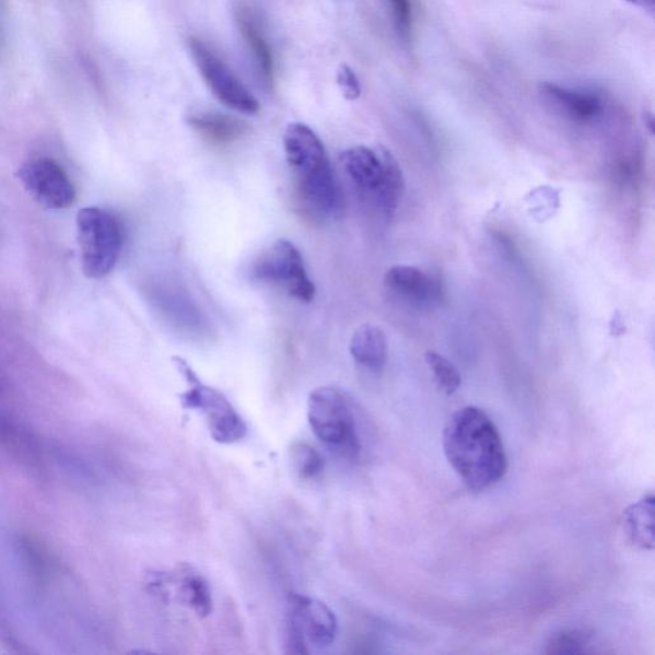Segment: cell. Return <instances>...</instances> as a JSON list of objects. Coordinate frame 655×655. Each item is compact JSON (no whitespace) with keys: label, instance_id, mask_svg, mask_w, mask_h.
<instances>
[{"label":"cell","instance_id":"1","mask_svg":"<svg viewBox=\"0 0 655 655\" xmlns=\"http://www.w3.org/2000/svg\"><path fill=\"white\" fill-rule=\"evenodd\" d=\"M444 455L464 484L486 491L506 476L507 456L493 420L477 406L454 413L443 432Z\"/></svg>","mask_w":655,"mask_h":655},{"label":"cell","instance_id":"2","mask_svg":"<svg viewBox=\"0 0 655 655\" xmlns=\"http://www.w3.org/2000/svg\"><path fill=\"white\" fill-rule=\"evenodd\" d=\"M284 153L293 191L306 217L315 222L335 220L344 199L318 134L303 124H291L284 132Z\"/></svg>","mask_w":655,"mask_h":655},{"label":"cell","instance_id":"3","mask_svg":"<svg viewBox=\"0 0 655 655\" xmlns=\"http://www.w3.org/2000/svg\"><path fill=\"white\" fill-rule=\"evenodd\" d=\"M346 176L364 200L390 215L405 191L400 164L386 148L355 147L340 157Z\"/></svg>","mask_w":655,"mask_h":655},{"label":"cell","instance_id":"4","mask_svg":"<svg viewBox=\"0 0 655 655\" xmlns=\"http://www.w3.org/2000/svg\"><path fill=\"white\" fill-rule=\"evenodd\" d=\"M307 420L320 442L338 456L356 460L361 442L351 402L342 390L320 387L307 400Z\"/></svg>","mask_w":655,"mask_h":655},{"label":"cell","instance_id":"5","mask_svg":"<svg viewBox=\"0 0 655 655\" xmlns=\"http://www.w3.org/2000/svg\"><path fill=\"white\" fill-rule=\"evenodd\" d=\"M81 265L90 280H101L116 268L124 246V229L108 210L90 207L77 218Z\"/></svg>","mask_w":655,"mask_h":655},{"label":"cell","instance_id":"6","mask_svg":"<svg viewBox=\"0 0 655 655\" xmlns=\"http://www.w3.org/2000/svg\"><path fill=\"white\" fill-rule=\"evenodd\" d=\"M178 372L185 376L190 388L179 396L186 410L199 411L207 419L210 435L217 443L233 444L243 441L247 426L222 391L201 383L184 359L175 358Z\"/></svg>","mask_w":655,"mask_h":655},{"label":"cell","instance_id":"7","mask_svg":"<svg viewBox=\"0 0 655 655\" xmlns=\"http://www.w3.org/2000/svg\"><path fill=\"white\" fill-rule=\"evenodd\" d=\"M336 615L323 601L291 593L285 616V646L290 654H308V645L329 646L337 636Z\"/></svg>","mask_w":655,"mask_h":655},{"label":"cell","instance_id":"8","mask_svg":"<svg viewBox=\"0 0 655 655\" xmlns=\"http://www.w3.org/2000/svg\"><path fill=\"white\" fill-rule=\"evenodd\" d=\"M255 281L274 285L300 303H312L315 285L308 278L303 255L289 239H278L252 267Z\"/></svg>","mask_w":655,"mask_h":655},{"label":"cell","instance_id":"9","mask_svg":"<svg viewBox=\"0 0 655 655\" xmlns=\"http://www.w3.org/2000/svg\"><path fill=\"white\" fill-rule=\"evenodd\" d=\"M196 66L217 100L229 108L246 115L260 110L258 100L250 93L231 67L212 48L196 37L188 40Z\"/></svg>","mask_w":655,"mask_h":655},{"label":"cell","instance_id":"10","mask_svg":"<svg viewBox=\"0 0 655 655\" xmlns=\"http://www.w3.org/2000/svg\"><path fill=\"white\" fill-rule=\"evenodd\" d=\"M19 178L30 196L44 208L63 210L77 201V188L70 176L49 157H39L22 165Z\"/></svg>","mask_w":655,"mask_h":655},{"label":"cell","instance_id":"11","mask_svg":"<svg viewBox=\"0 0 655 655\" xmlns=\"http://www.w3.org/2000/svg\"><path fill=\"white\" fill-rule=\"evenodd\" d=\"M384 283L390 291L423 306L442 303L444 295L441 277L417 267H391L384 276Z\"/></svg>","mask_w":655,"mask_h":655},{"label":"cell","instance_id":"12","mask_svg":"<svg viewBox=\"0 0 655 655\" xmlns=\"http://www.w3.org/2000/svg\"><path fill=\"white\" fill-rule=\"evenodd\" d=\"M540 94L557 112L578 124L592 122L604 112V103L600 97L592 93L575 92V90L546 82L540 85Z\"/></svg>","mask_w":655,"mask_h":655},{"label":"cell","instance_id":"13","mask_svg":"<svg viewBox=\"0 0 655 655\" xmlns=\"http://www.w3.org/2000/svg\"><path fill=\"white\" fill-rule=\"evenodd\" d=\"M169 586L175 587L177 597L185 607L199 619H207L213 612V594L201 572L191 564H178L175 572L168 575Z\"/></svg>","mask_w":655,"mask_h":655},{"label":"cell","instance_id":"14","mask_svg":"<svg viewBox=\"0 0 655 655\" xmlns=\"http://www.w3.org/2000/svg\"><path fill=\"white\" fill-rule=\"evenodd\" d=\"M355 363L371 373H381L387 364L388 343L386 334L373 324H364L355 330L350 342Z\"/></svg>","mask_w":655,"mask_h":655},{"label":"cell","instance_id":"15","mask_svg":"<svg viewBox=\"0 0 655 655\" xmlns=\"http://www.w3.org/2000/svg\"><path fill=\"white\" fill-rule=\"evenodd\" d=\"M654 495L647 494L623 512V531L632 545L653 551L654 548Z\"/></svg>","mask_w":655,"mask_h":655},{"label":"cell","instance_id":"16","mask_svg":"<svg viewBox=\"0 0 655 655\" xmlns=\"http://www.w3.org/2000/svg\"><path fill=\"white\" fill-rule=\"evenodd\" d=\"M194 130L215 145H227L244 137L247 126L235 117L222 113H202L188 120Z\"/></svg>","mask_w":655,"mask_h":655},{"label":"cell","instance_id":"17","mask_svg":"<svg viewBox=\"0 0 655 655\" xmlns=\"http://www.w3.org/2000/svg\"><path fill=\"white\" fill-rule=\"evenodd\" d=\"M238 25L241 34L252 50L256 65L259 67L262 79L269 87L274 85V59L273 52L270 50L269 44L262 34L253 13L248 10H241L238 14Z\"/></svg>","mask_w":655,"mask_h":655},{"label":"cell","instance_id":"18","mask_svg":"<svg viewBox=\"0 0 655 655\" xmlns=\"http://www.w3.org/2000/svg\"><path fill=\"white\" fill-rule=\"evenodd\" d=\"M292 470L303 480H315L324 471V460L318 451L304 442L293 444L290 451Z\"/></svg>","mask_w":655,"mask_h":655},{"label":"cell","instance_id":"19","mask_svg":"<svg viewBox=\"0 0 655 655\" xmlns=\"http://www.w3.org/2000/svg\"><path fill=\"white\" fill-rule=\"evenodd\" d=\"M593 635L586 630L569 629L557 632L548 640V654H584L589 652Z\"/></svg>","mask_w":655,"mask_h":655},{"label":"cell","instance_id":"20","mask_svg":"<svg viewBox=\"0 0 655 655\" xmlns=\"http://www.w3.org/2000/svg\"><path fill=\"white\" fill-rule=\"evenodd\" d=\"M425 363L431 369L435 382L438 383L444 394L454 395L461 387L460 373L451 361L440 355L438 352L428 351L425 353Z\"/></svg>","mask_w":655,"mask_h":655},{"label":"cell","instance_id":"21","mask_svg":"<svg viewBox=\"0 0 655 655\" xmlns=\"http://www.w3.org/2000/svg\"><path fill=\"white\" fill-rule=\"evenodd\" d=\"M388 2L390 4L391 13H394L398 33H400L405 39H408L412 27V9L410 0H388Z\"/></svg>","mask_w":655,"mask_h":655},{"label":"cell","instance_id":"22","mask_svg":"<svg viewBox=\"0 0 655 655\" xmlns=\"http://www.w3.org/2000/svg\"><path fill=\"white\" fill-rule=\"evenodd\" d=\"M338 84H340L346 97L355 101L360 96L361 87L356 74L348 66H342L338 72Z\"/></svg>","mask_w":655,"mask_h":655},{"label":"cell","instance_id":"23","mask_svg":"<svg viewBox=\"0 0 655 655\" xmlns=\"http://www.w3.org/2000/svg\"><path fill=\"white\" fill-rule=\"evenodd\" d=\"M628 3L639 7L646 12L654 13L655 0H627Z\"/></svg>","mask_w":655,"mask_h":655},{"label":"cell","instance_id":"24","mask_svg":"<svg viewBox=\"0 0 655 655\" xmlns=\"http://www.w3.org/2000/svg\"><path fill=\"white\" fill-rule=\"evenodd\" d=\"M611 332L613 336H621L624 334V324L619 313H616L611 323Z\"/></svg>","mask_w":655,"mask_h":655}]
</instances>
